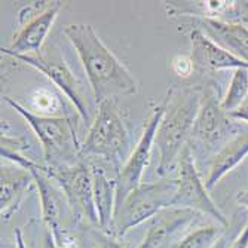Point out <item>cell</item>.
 I'll return each instance as SVG.
<instances>
[{"mask_svg":"<svg viewBox=\"0 0 248 248\" xmlns=\"http://www.w3.org/2000/svg\"><path fill=\"white\" fill-rule=\"evenodd\" d=\"M34 183L30 171L18 165H3L0 172V216L2 221H9L14 213L19 208L27 189Z\"/></svg>","mask_w":248,"mask_h":248,"instance_id":"4fadbf2b","label":"cell"},{"mask_svg":"<svg viewBox=\"0 0 248 248\" xmlns=\"http://www.w3.org/2000/svg\"><path fill=\"white\" fill-rule=\"evenodd\" d=\"M14 233H15L16 248H29V247H27V244H26V241H24V238H22V232H21V229H19V228H16Z\"/></svg>","mask_w":248,"mask_h":248,"instance_id":"484cf974","label":"cell"},{"mask_svg":"<svg viewBox=\"0 0 248 248\" xmlns=\"http://www.w3.org/2000/svg\"><path fill=\"white\" fill-rule=\"evenodd\" d=\"M228 248H248V221Z\"/></svg>","mask_w":248,"mask_h":248,"instance_id":"7402d4cb","label":"cell"},{"mask_svg":"<svg viewBox=\"0 0 248 248\" xmlns=\"http://www.w3.org/2000/svg\"><path fill=\"white\" fill-rule=\"evenodd\" d=\"M199 26L201 27L198 29H201L221 48L248 62V29L211 18H202Z\"/></svg>","mask_w":248,"mask_h":248,"instance_id":"e0dca14e","label":"cell"},{"mask_svg":"<svg viewBox=\"0 0 248 248\" xmlns=\"http://www.w3.org/2000/svg\"><path fill=\"white\" fill-rule=\"evenodd\" d=\"M199 214L186 208H168L159 213L139 248H164L171 238L198 217Z\"/></svg>","mask_w":248,"mask_h":248,"instance_id":"5bb4252c","label":"cell"},{"mask_svg":"<svg viewBox=\"0 0 248 248\" xmlns=\"http://www.w3.org/2000/svg\"><path fill=\"white\" fill-rule=\"evenodd\" d=\"M43 248H61V247L57 244V241H55V238H54V235L51 233V231H49V229H48L46 235H45V239H43Z\"/></svg>","mask_w":248,"mask_h":248,"instance_id":"d4e9b609","label":"cell"},{"mask_svg":"<svg viewBox=\"0 0 248 248\" xmlns=\"http://www.w3.org/2000/svg\"><path fill=\"white\" fill-rule=\"evenodd\" d=\"M233 121H241V122H245L248 124V101H245L238 110L232 111L229 115Z\"/></svg>","mask_w":248,"mask_h":248,"instance_id":"603a6c76","label":"cell"},{"mask_svg":"<svg viewBox=\"0 0 248 248\" xmlns=\"http://www.w3.org/2000/svg\"><path fill=\"white\" fill-rule=\"evenodd\" d=\"M202 89L170 88L165 97V111L156 132L155 144L159 149L157 175L162 178L178 164L180 155L190 140L201 106Z\"/></svg>","mask_w":248,"mask_h":248,"instance_id":"7a4b0ae2","label":"cell"},{"mask_svg":"<svg viewBox=\"0 0 248 248\" xmlns=\"http://www.w3.org/2000/svg\"><path fill=\"white\" fill-rule=\"evenodd\" d=\"M62 8V2H52L51 6L27 21L24 26L14 34V40L8 48H2V55L14 57V55H37L46 40L54 22Z\"/></svg>","mask_w":248,"mask_h":248,"instance_id":"8fae6325","label":"cell"},{"mask_svg":"<svg viewBox=\"0 0 248 248\" xmlns=\"http://www.w3.org/2000/svg\"><path fill=\"white\" fill-rule=\"evenodd\" d=\"M248 156V131H239L235 137H232L216 155L213 156L208 175L205 180L207 189H213L220 180L235 170L245 157Z\"/></svg>","mask_w":248,"mask_h":248,"instance_id":"2e32d148","label":"cell"},{"mask_svg":"<svg viewBox=\"0 0 248 248\" xmlns=\"http://www.w3.org/2000/svg\"><path fill=\"white\" fill-rule=\"evenodd\" d=\"M46 168L51 177L64 192L67 202L75 210V213L80 214L82 217L98 226V216L93 189V172L89 164L80 161L70 167Z\"/></svg>","mask_w":248,"mask_h":248,"instance_id":"30bf717a","label":"cell"},{"mask_svg":"<svg viewBox=\"0 0 248 248\" xmlns=\"http://www.w3.org/2000/svg\"><path fill=\"white\" fill-rule=\"evenodd\" d=\"M228 247H229V242H228V239H226V238L223 236V238L216 244V247H214V248H228Z\"/></svg>","mask_w":248,"mask_h":248,"instance_id":"83f0119b","label":"cell"},{"mask_svg":"<svg viewBox=\"0 0 248 248\" xmlns=\"http://www.w3.org/2000/svg\"><path fill=\"white\" fill-rule=\"evenodd\" d=\"M190 57L195 62V70L201 72H218V70H236L248 69V62L238 58L228 49L221 48L213 39H210L201 29L190 31Z\"/></svg>","mask_w":248,"mask_h":248,"instance_id":"7c38bea8","label":"cell"},{"mask_svg":"<svg viewBox=\"0 0 248 248\" xmlns=\"http://www.w3.org/2000/svg\"><path fill=\"white\" fill-rule=\"evenodd\" d=\"M248 97V69L233 70L228 93L221 98V108L231 115L232 111L238 110Z\"/></svg>","mask_w":248,"mask_h":248,"instance_id":"d6986e66","label":"cell"},{"mask_svg":"<svg viewBox=\"0 0 248 248\" xmlns=\"http://www.w3.org/2000/svg\"><path fill=\"white\" fill-rule=\"evenodd\" d=\"M3 101L11 106L36 134L43 150V159L46 162V167L62 168L75 165L72 161L73 157L80 156L82 144L79 143L75 125L69 116H39L11 97H3Z\"/></svg>","mask_w":248,"mask_h":248,"instance_id":"3957f363","label":"cell"},{"mask_svg":"<svg viewBox=\"0 0 248 248\" xmlns=\"http://www.w3.org/2000/svg\"><path fill=\"white\" fill-rule=\"evenodd\" d=\"M178 171L175 177L177 192L172 208H186L192 210L198 214H205L217 221V224L228 229L229 221L216 205V202L208 193L205 182L196 170L195 156L190 146H186L185 150L180 155L178 159Z\"/></svg>","mask_w":248,"mask_h":248,"instance_id":"8992f818","label":"cell"},{"mask_svg":"<svg viewBox=\"0 0 248 248\" xmlns=\"http://www.w3.org/2000/svg\"><path fill=\"white\" fill-rule=\"evenodd\" d=\"M29 111L39 116L48 118H60L64 116L61 111L64 108V103L61 101V95L49 88H37L27 95L26 104H22Z\"/></svg>","mask_w":248,"mask_h":248,"instance_id":"ac0fdd59","label":"cell"},{"mask_svg":"<svg viewBox=\"0 0 248 248\" xmlns=\"http://www.w3.org/2000/svg\"><path fill=\"white\" fill-rule=\"evenodd\" d=\"M224 229L220 224L217 226H204L199 228L189 235H186L177 244L175 248H214L216 244L223 238Z\"/></svg>","mask_w":248,"mask_h":248,"instance_id":"ffe728a7","label":"cell"},{"mask_svg":"<svg viewBox=\"0 0 248 248\" xmlns=\"http://www.w3.org/2000/svg\"><path fill=\"white\" fill-rule=\"evenodd\" d=\"M97 241H98L100 248H122L116 241H113V239L108 238V236L98 235V236H97Z\"/></svg>","mask_w":248,"mask_h":248,"instance_id":"cb8c5ba5","label":"cell"},{"mask_svg":"<svg viewBox=\"0 0 248 248\" xmlns=\"http://www.w3.org/2000/svg\"><path fill=\"white\" fill-rule=\"evenodd\" d=\"M14 60H18L21 62H24L26 65L33 67L34 70L40 72L42 75L46 76L54 86L61 91L72 106L76 108L78 115L82 118V121L89 122L91 121V115H89V107L88 103L83 97V89L75 73L69 67V64L65 62V60L60 54L54 55H14Z\"/></svg>","mask_w":248,"mask_h":248,"instance_id":"9c48e42d","label":"cell"},{"mask_svg":"<svg viewBox=\"0 0 248 248\" xmlns=\"http://www.w3.org/2000/svg\"><path fill=\"white\" fill-rule=\"evenodd\" d=\"M171 70L175 76L182 78V79H187L195 73V62L189 55L186 54H177L172 57L171 60Z\"/></svg>","mask_w":248,"mask_h":248,"instance_id":"44dd1931","label":"cell"},{"mask_svg":"<svg viewBox=\"0 0 248 248\" xmlns=\"http://www.w3.org/2000/svg\"><path fill=\"white\" fill-rule=\"evenodd\" d=\"M164 111L165 101L153 108L137 144L134 146L126 162L122 165L119 174L116 175V208L134 189H137L141 185L143 174L150 164L152 149L156 140L157 128H159V124L164 116Z\"/></svg>","mask_w":248,"mask_h":248,"instance_id":"ba28073f","label":"cell"},{"mask_svg":"<svg viewBox=\"0 0 248 248\" xmlns=\"http://www.w3.org/2000/svg\"><path fill=\"white\" fill-rule=\"evenodd\" d=\"M239 131L236 122L221 108V100H218L214 89H202L201 106L190 139L205 152H218Z\"/></svg>","mask_w":248,"mask_h":248,"instance_id":"52a82bcc","label":"cell"},{"mask_svg":"<svg viewBox=\"0 0 248 248\" xmlns=\"http://www.w3.org/2000/svg\"><path fill=\"white\" fill-rule=\"evenodd\" d=\"M177 192L175 178H162L155 183H141L116 208L113 229L119 236L126 235L164 210L172 208Z\"/></svg>","mask_w":248,"mask_h":248,"instance_id":"5b68a950","label":"cell"},{"mask_svg":"<svg viewBox=\"0 0 248 248\" xmlns=\"http://www.w3.org/2000/svg\"><path fill=\"white\" fill-rule=\"evenodd\" d=\"M93 172V189H94V202L98 216V226L104 231L113 228L115 213H116V178H111L103 165L89 164Z\"/></svg>","mask_w":248,"mask_h":248,"instance_id":"9a60e30c","label":"cell"},{"mask_svg":"<svg viewBox=\"0 0 248 248\" xmlns=\"http://www.w3.org/2000/svg\"><path fill=\"white\" fill-rule=\"evenodd\" d=\"M129 149V134L115 101H103L98 104L95 119L91 122L82 143L80 156L98 157L100 161L113 167L118 174L121 162Z\"/></svg>","mask_w":248,"mask_h":248,"instance_id":"277c9868","label":"cell"},{"mask_svg":"<svg viewBox=\"0 0 248 248\" xmlns=\"http://www.w3.org/2000/svg\"><path fill=\"white\" fill-rule=\"evenodd\" d=\"M64 34L73 45L98 104L139 93L137 79L106 46L93 26L83 22L69 24L64 27Z\"/></svg>","mask_w":248,"mask_h":248,"instance_id":"6da1fadb","label":"cell"},{"mask_svg":"<svg viewBox=\"0 0 248 248\" xmlns=\"http://www.w3.org/2000/svg\"><path fill=\"white\" fill-rule=\"evenodd\" d=\"M236 201H238V204L242 205L244 208L248 210V190H244V192H239L236 195Z\"/></svg>","mask_w":248,"mask_h":248,"instance_id":"4316f807","label":"cell"}]
</instances>
